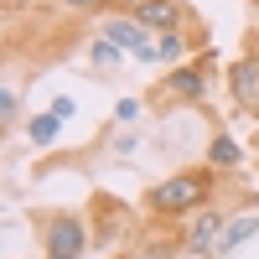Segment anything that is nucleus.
<instances>
[{
    "label": "nucleus",
    "mask_w": 259,
    "mask_h": 259,
    "mask_svg": "<svg viewBox=\"0 0 259 259\" xmlns=\"http://www.w3.org/2000/svg\"><path fill=\"white\" fill-rule=\"evenodd\" d=\"M47 109H52V114H57V119H62V124H68V119H73V114H78V104H73V99H68V94H57V99H52V104H47Z\"/></svg>",
    "instance_id": "obj_18"
},
{
    "label": "nucleus",
    "mask_w": 259,
    "mask_h": 259,
    "mask_svg": "<svg viewBox=\"0 0 259 259\" xmlns=\"http://www.w3.org/2000/svg\"><path fill=\"white\" fill-rule=\"evenodd\" d=\"M31 223H36L41 259H83L94 249V233H89V223H83V212L41 207V212H31Z\"/></svg>",
    "instance_id": "obj_2"
},
{
    "label": "nucleus",
    "mask_w": 259,
    "mask_h": 259,
    "mask_svg": "<svg viewBox=\"0 0 259 259\" xmlns=\"http://www.w3.org/2000/svg\"><path fill=\"white\" fill-rule=\"evenodd\" d=\"M228 104L239 114H259V47H249L244 57L228 62Z\"/></svg>",
    "instance_id": "obj_6"
},
{
    "label": "nucleus",
    "mask_w": 259,
    "mask_h": 259,
    "mask_svg": "<svg viewBox=\"0 0 259 259\" xmlns=\"http://www.w3.org/2000/svg\"><path fill=\"white\" fill-rule=\"evenodd\" d=\"M109 150H114V156H135V150H140V130H135V124H124L119 135L109 140Z\"/></svg>",
    "instance_id": "obj_15"
},
{
    "label": "nucleus",
    "mask_w": 259,
    "mask_h": 259,
    "mask_svg": "<svg viewBox=\"0 0 259 259\" xmlns=\"http://www.w3.org/2000/svg\"><path fill=\"white\" fill-rule=\"evenodd\" d=\"M212 89V57L202 62H177L166 78H161V89H156V104H166V109H182V104H202Z\"/></svg>",
    "instance_id": "obj_4"
},
{
    "label": "nucleus",
    "mask_w": 259,
    "mask_h": 259,
    "mask_svg": "<svg viewBox=\"0 0 259 259\" xmlns=\"http://www.w3.org/2000/svg\"><path fill=\"white\" fill-rule=\"evenodd\" d=\"M223 223H228V207H218V202L197 207L187 218V228H182V254L187 259H212L218 254V239H223Z\"/></svg>",
    "instance_id": "obj_5"
},
{
    "label": "nucleus",
    "mask_w": 259,
    "mask_h": 259,
    "mask_svg": "<svg viewBox=\"0 0 259 259\" xmlns=\"http://www.w3.org/2000/svg\"><path fill=\"white\" fill-rule=\"evenodd\" d=\"M140 109H145L140 99H119V109H114V124H135V119H140Z\"/></svg>",
    "instance_id": "obj_16"
},
{
    "label": "nucleus",
    "mask_w": 259,
    "mask_h": 259,
    "mask_svg": "<svg viewBox=\"0 0 259 259\" xmlns=\"http://www.w3.org/2000/svg\"><path fill=\"white\" fill-rule=\"evenodd\" d=\"M249 239H259V212H228V223H223V239H218V254L212 259H233Z\"/></svg>",
    "instance_id": "obj_9"
},
{
    "label": "nucleus",
    "mask_w": 259,
    "mask_h": 259,
    "mask_svg": "<svg viewBox=\"0 0 259 259\" xmlns=\"http://www.w3.org/2000/svg\"><path fill=\"white\" fill-rule=\"evenodd\" d=\"M16 124H26L21 119V99H16L11 83H0V130H16Z\"/></svg>",
    "instance_id": "obj_14"
},
{
    "label": "nucleus",
    "mask_w": 259,
    "mask_h": 259,
    "mask_svg": "<svg viewBox=\"0 0 259 259\" xmlns=\"http://www.w3.org/2000/svg\"><path fill=\"white\" fill-rule=\"evenodd\" d=\"M192 41H197V47H202V36H182V31H161V62H166V68H177V62L187 57V47H192Z\"/></svg>",
    "instance_id": "obj_13"
},
{
    "label": "nucleus",
    "mask_w": 259,
    "mask_h": 259,
    "mask_svg": "<svg viewBox=\"0 0 259 259\" xmlns=\"http://www.w3.org/2000/svg\"><path fill=\"white\" fill-rule=\"evenodd\" d=\"M99 36L119 41V47L130 52V62H140V68H156V62H161V57H156V52H161V31H150L135 11L109 6V11L99 16Z\"/></svg>",
    "instance_id": "obj_3"
},
{
    "label": "nucleus",
    "mask_w": 259,
    "mask_h": 259,
    "mask_svg": "<svg viewBox=\"0 0 259 259\" xmlns=\"http://www.w3.org/2000/svg\"><path fill=\"white\" fill-rule=\"evenodd\" d=\"M26 145H36V150H47V145H57V135H62V119L52 114V109H41V114H26Z\"/></svg>",
    "instance_id": "obj_12"
},
{
    "label": "nucleus",
    "mask_w": 259,
    "mask_h": 259,
    "mask_svg": "<svg viewBox=\"0 0 259 259\" xmlns=\"http://www.w3.org/2000/svg\"><path fill=\"white\" fill-rule=\"evenodd\" d=\"M130 11H135L150 31H182L187 26V6L182 0H135Z\"/></svg>",
    "instance_id": "obj_8"
},
{
    "label": "nucleus",
    "mask_w": 259,
    "mask_h": 259,
    "mask_svg": "<svg viewBox=\"0 0 259 259\" xmlns=\"http://www.w3.org/2000/svg\"><path fill=\"white\" fill-rule=\"evenodd\" d=\"M62 6H68V11H83V16H104L114 0H62Z\"/></svg>",
    "instance_id": "obj_17"
},
{
    "label": "nucleus",
    "mask_w": 259,
    "mask_h": 259,
    "mask_svg": "<svg viewBox=\"0 0 259 259\" xmlns=\"http://www.w3.org/2000/svg\"><path fill=\"white\" fill-rule=\"evenodd\" d=\"M94 212H99L94 249H114V244L124 239V228H130V218H124V202H119V197H109V192H94Z\"/></svg>",
    "instance_id": "obj_7"
},
{
    "label": "nucleus",
    "mask_w": 259,
    "mask_h": 259,
    "mask_svg": "<svg viewBox=\"0 0 259 259\" xmlns=\"http://www.w3.org/2000/svg\"><path fill=\"white\" fill-rule=\"evenodd\" d=\"M218 177H223V171H212L207 161L202 166H182V171H171V177L150 182L145 197H140V207L156 223H187L197 207L218 202Z\"/></svg>",
    "instance_id": "obj_1"
},
{
    "label": "nucleus",
    "mask_w": 259,
    "mask_h": 259,
    "mask_svg": "<svg viewBox=\"0 0 259 259\" xmlns=\"http://www.w3.org/2000/svg\"><path fill=\"white\" fill-rule=\"evenodd\" d=\"M130 62V52L119 47V41H109V36H94L89 41V68H94V78H109L114 68H124Z\"/></svg>",
    "instance_id": "obj_11"
},
{
    "label": "nucleus",
    "mask_w": 259,
    "mask_h": 259,
    "mask_svg": "<svg viewBox=\"0 0 259 259\" xmlns=\"http://www.w3.org/2000/svg\"><path fill=\"white\" fill-rule=\"evenodd\" d=\"M202 161H207L212 171H223V177H233V171L244 166V145L233 140V130H212V140H207V150H202Z\"/></svg>",
    "instance_id": "obj_10"
}]
</instances>
